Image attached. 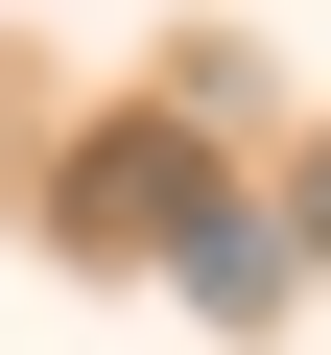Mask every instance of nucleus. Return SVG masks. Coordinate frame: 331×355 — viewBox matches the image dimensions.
Wrapping results in <instances>:
<instances>
[{"mask_svg": "<svg viewBox=\"0 0 331 355\" xmlns=\"http://www.w3.org/2000/svg\"><path fill=\"white\" fill-rule=\"evenodd\" d=\"M190 214H213V142H190V119H95V142L48 166V237H71V261H166Z\"/></svg>", "mask_w": 331, "mask_h": 355, "instance_id": "f257e3e1", "label": "nucleus"}, {"mask_svg": "<svg viewBox=\"0 0 331 355\" xmlns=\"http://www.w3.org/2000/svg\"><path fill=\"white\" fill-rule=\"evenodd\" d=\"M166 284H190V308H213V331H284V284H307V261H284V237H260V214H237V190H213V214H190V237H166Z\"/></svg>", "mask_w": 331, "mask_h": 355, "instance_id": "f03ea898", "label": "nucleus"}, {"mask_svg": "<svg viewBox=\"0 0 331 355\" xmlns=\"http://www.w3.org/2000/svg\"><path fill=\"white\" fill-rule=\"evenodd\" d=\"M284 214H307V237H284V261H307V284H331V142H307V190H284Z\"/></svg>", "mask_w": 331, "mask_h": 355, "instance_id": "7ed1b4c3", "label": "nucleus"}]
</instances>
